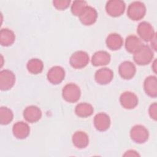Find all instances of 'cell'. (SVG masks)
I'll return each instance as SVG.
<instances>
[{"mask_svg":"<svg viewBox=\"0 0 157 157\" xmlns=\"http://www.w3.org/2000/svg\"><path fill=\"white\" fill-rule=\"evenodd\" d=\"M153 55V52L151 48L148 45L143 44L133 53V59L137 64L144 66L151 61Z\"/></svg>","mask_w":157,"mask_h":157,"instance_id":"1","label":"cell"},{"mask_svg":"<svg viewBox=\"0 0 157 157\" xmlns=\"http://www.w3.org/2000/svg\"><path fill=\"white\" fill-rule=\"evenodd\" d=\"M146 13V7L140 1H134L128 7L127 15L132 20L138 21L142 19Z\"/></svg>","mask_w":157,"mask_h":157,"instance_id":"2","label":"cell"},{"mask_svg":"<svg viewBox=\"0 0 157 157\" xmlns=\"http://www.w3.org/2000/svg\"><path fill=\"white\" fill-rule=\"evenodd\" d=\"M81 96V91L78 85L70 83L66 84L62 90V96L63 99L70 103L78 101Z\"/></svg>","mask_w":157,"mask_h":157,"instance_id":"3","label":"cell"},{"mask_svg":"<svg viewBox=\"0 0 157 157\" xmlns=\"http://www.w3.org/2000/svg\"><path fill=\"white\" fill-rule=\"evenodd\" d=\"M89 61V55L86 52L78 50L72 54L69 59V63L74 69H82L88 64Z\"/></svg>","mask_w":157,"mask_h":157,"instance_id":"4","label":"cell"},{"mask_svg":"<svg viewBox=\"0 0 157 157\" xmlns=\"http://www.w3.org/2000/svg\"><path fill=\"white\" fill-rule=\"evenodd\" d=\"M130 137L134 142L137 144H144L148 139L149 132L144 126L137 124L131 129Z\"/></svg>","mask_w":157,"mask_h":157,"instance_id":"5","label":"cell"},{"mask_svg":"<svg viewBox=\"0 0 157 157\" xmlns=\"http://www.w3.org/2000/svg\"><path fill=\"white\" fill-rule=\"evenodd\" d=\"M125 7L126 4L123 1L110 0L106 3L105 10L109 15L118 17L124 13Z\"/></svg>","mask_w":157,"mask_h":157,"instance_id":"6","label":"cell"},{"mask_svg":"<svg viewBox=\"0 0 157 157\" xmlns=\"http://www.w3.org/2000/svg\"><path fill=\"white\" fill-rule=\"evenodd\" d=\"M15 82V75L13 72L8 69L2 70L0 72V89L7 91L11 89Z\"/></svg>","mask_w":157,"mask_h":157,"instance_id":"7","label":"cell"},{"mask_svg":"<svg viewBox=\"0 0 157 157\" xmlns=\"http://www.w3.org/2000/svg\"><path fill=\"white\" fill-rule=\"evenodd\" d=\"M137 32L141 39L145 42L150 41L156 35L153 27L147 21L140 22L137 28Z\"/></svg>","mask_w":157,"mask_h":157,"instance_id":"8","label":"cell"},{"mask_svg":"<svg viewBox=\"0 0 157 157\" xmlns=\"http://www.w3.org/2000/svg\"><path fill=\"white\" fill-rule=\"evenodd\" d=\"M78 17L80 21L83 25L90 26L96 22L98 18V12L93 7L87 6Z\"/></svg>","mask_w":157,"mask_h":157,"instance_id":"9","label":"cell"},{"mask_svg":"<svg viewBox=\"0 0 157 157\" xmlns=\"http://www.w3.org/2000/svg\"><path fill=\"white\" fill-rule=\"evenodd\" d=\"M65 77L64 69L59 66L51 67L47 74V78L49 82L53 85L59 84L63 82Z\"/></svg>","mask_w":157,"mask_h":157,"instance_id":"10","label":"cell"},{"mask_svg":"<svg viewBox=\"0 0 157 157\" xmlns=\"http://www.w3.org/2000/svg\"><path fill=\"white\" fill-rule=\"evenodd\" d=\"M120 102L124 109H132L137 105L139 99L135 93L131 91H125L120 95Z\"/></svg>","mask_w":157,"mask_h":157,"instance_id":"11","label":"cell"},{"mask_svg":"<svg viewBox=\"0 0 157 157\" xmlns=\"http://www.w3.org/2000/svg\"><path fill=\"white\" fill-rule=\"evenodd\" d=\"M118 72L122 78L129 80L135 75L136 68L133 63L129 61H124L119 65Z\"/></svg>","mask_w":157,"mask_h":157,"instance_id":"12","label":"cell"},{"mask_svg":"<svg viewBox=\"0 0 157 157\" xmlns=\"http://www.w3.org/2000/svg\"><path fill=\"white\" fill-rule=\"evenodd\" d=\"M113 78V71L107 67L98 69L94 74L96 82L100 85H107L109 83Z\"/></svg>","mask_w":157,"mask_h":157,"instance_id":"13","label":"cell"},{"mask_svg":"<svg viewBox=\"0 0 157 157\" xmlns=\"http://www.w3.org/2000/svg\"><path fill=\"white\" fill-rule=\"evenodd\" d=\"M93 122L94 127L97 130L105 131L110 127V118L107 113L100 112L94 116Z\"/></svg>","mask_w":157,"mask_h":157,"instance_id":"14","label":"cell"},{"mask_svg":"<svg viewBox=\"0 0 157 157\" xmlns=\"http://www.w3.org/2000/svg\"><path fill=\"white\" fill-rule=\"evenodd\" d=\"M42 117L40 109L36 105L26 107L23 111V117L29 123H33L37 122Z\"/></svg>","mask_w":157,"mask_h":157,"instance_id":"15","label":"cell"},{"mask_svg":"<svg viewBox=\"0 0 157 157\" xmlns=\"http://www.w3.org/2000/svg\"><path fill=\"white\" fill-rule=\"evenodd\" d=\"M12 132L16 138L18 139H23L29 136L30 128L28 123L23 121H18L13 124Z\"/></svg>","mask_w":157,"mask_h":157,"instance_id":"16","label":"cell"},{"mask_svg":"<svg viewBox=\"0 0 157 157\" xmlns=\"http://www.w3.org/2000/svg\"><path fill=\"white\" fill-rule=\"evenodd\" d=\"M144 88L145 93L151 98L157 96V78L156 76L147 77L144 82Z\"/></svg>","mask_w":157,"mask_h":157,"instance_id":"17","label":"cell"},{"mask_svg":"<svg viewBox=\"0 0 157 157\" xmlns=\"http://www.w3.org/2000/svg\"><path fill=\"white\" fill-rule=\"evenodd\" d=\"M111 59L110 54L103 50L95 52L91 58V63L94 66H102L108 64Z\"/></svg>","mask_w":157,"mask_h":157,"instance_id":"18","label":"cell"},{"mask_svg":"<svg viewBox=\"0 0 157 157\" xmlns=\"http://www.w3.org/2000/svg\"><path fill=\"white\" fill-rule=\"evenodd\" d=\"M72 141L74 145L78 148H84L89 144L88 134L82 131H78L74 133L72 137Z\"/></svg>","mask_w":157,"mask_h":157,"instance_id":"19","label":"cell"},{"mask_svg":"<svg viewBox=\"0 0 157 157\" xmlns=\"http://www.w3.org/2000/svg\"><path fill=\"white\" fill-rule=\"evenodd\" d=\"M105 43L107 47L112 50L120 49L123 44V40L122 37L117 33H111L106 38Z\"/></svg>","mask_w":157,"mask_h":157,"instance_id":"20","label":"cell"},{"mask_svg":"<svg viewBox=\"0 0 157 157\" xmlns=\"http://www.w3.org/2000/svg\"><path fill=\"white\" fill-rule=\"evenodd\" d=\"M125 48L131 53H135L142 45L140 38L135 35H129L126 38Z\"/></svg>","mask_w":157,"mask_h":157,"instance_id":"21","label":"cell"},{"mask_svg":"<svg viewBox=\"0 0 157 157\" xmlns=\"http://www.w3.org/2000/svg\"><path fill=\"white\" fill-rule=\"evenodd\" d=\"M15 35L12 30L8 28H2L0 31V44L2 46L8 47L13 44Z\"/></svg>","mask_w":157,"mask_h":157,"instance_id":"22","label":"cell"},{"mask_svg":"<svg viewBox=\"0 0 157 157\" xmlns=\"http://www.w3.org/2000/svg\"><path fill=\"white\" fill-rule=\"evenodd\" d=\"M94 112V108L89 103L81 102L78 104L75 109V114L81 118H86L91 116Z\"/></svg>","mask_w":157,"mask_h":157,"instance_id":"23","label":"cell"},{"mask_svg":"<svg viewBox=\"0 0 157 157\" xmlns=\"http://www.w3.org/2000/svg\"><path fill=\"white\" fill-rule=\"evenodd\" d=\"M26 68L30 73L38 74L42 72L44 69V63L40 59L32 58L28 61Z\"/></svg>","mask_w":157,"mask_h":157,"instance_id":"24","label":"cell"},{"mask_svg":"<svg viewBox=\"0 0 157 157\" xmlns=\"http://www.w3.org/2000/svg\"><path fill=\"white\" fill-rule=\"evenodd\" d=\"M13 113L12 111L7 107L0 108V123L2 125L9 124L13 120Z\"/></svg>","mask_w":157,"mask_h":157,"instance_id":"25","label":"cell"},{"mask_svg":"<svg viewBox=\"0 0 157 157\" xmlns=\"http://www.w3.org/2000/svg\"><path fill=\"white\" fill-rule=\"evenodd\" d=\"M87 6L85 1H74L71 5V12L74 15L78 17Z\"/></svg>","mask_w":157,"mask_h":157,"instance_id":"26","label":"cell"},{"mask_svg":"<svg viewBox=\"0 0 157 157\" xmlns=\"http://www.w3.org/2000/svg\"><path fill=\"white\" fill-rule=\"evenodd\" d=\"M70 3V0H55L53 1L55 7L60 10H63L67 9L69 6Z\"/></svg>","mask_w":157,"mask_h":157,"instance_id":"27","label":"cell"},{"mask_svg":"<svg viewBox=\"0 0 157 157\" xmlns=\"http://www.w3.org/2000/svg\"><path fill=\"white\" fill-rule=\"evenodd\" d=\"M148 113L150 117L155 121L157 119V104L156 102L151 104L148 109Z\"/></svg>","mask_w":157,"mask_h":157,"instance_id":"28","label":"cell"},{"mask_svg":"<svg viewBox=\"0 0 157 157\" xmlns=\"http://www.w3.org/2000/svg\"><path fill=\"white\" fill-rule=\"evenodd\" d=\"M124 156H139L140 155L134 150H129L125 152L123 155Z\"/></svg>","mask_w":157,"mask_h":157,"instance_id":"29","label":"cell"},{"mask_svg":"<svg viewBox=\"0 0 157 157\" xmlns=\"http://www.w3.org/2000/svg\"><path fill=\"white\" fill-rule=\"evenodd\" d=\"M156 35L153 37V38L150 40L151 42V45L153 49H154L155 50H156Z\"/></svg>","mask_w":157,"mask_h":157,"instance_id":"30","label":"cell"},{"mask_svg":"<svg viewBox=\"0 0 157 157\" xmlns=\"http://www.w3.org/2000/svg\"><path fill=\"white\" fill-rule=\"evenodd\" d=\"M156 60L155 59L154 62H153V64H152V66H151V67H152V69H153V71H154L155 73L156 72Z\"/></svg>","mask_w":157,"mask_h":157,"instance_id":"31","label":"cell"}]
</instances>
